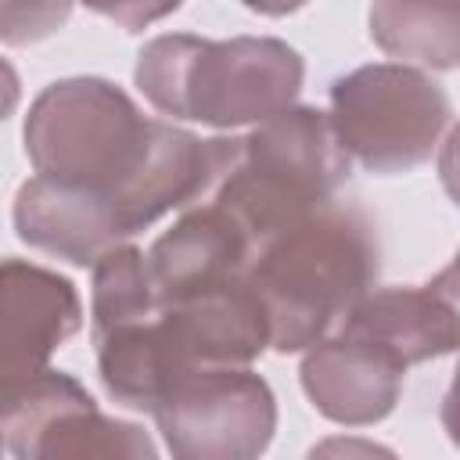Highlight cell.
Masks as SVG:
<instances>
[{"instance_id": "1", "label": "cell", "mask_w": 460, "mask_h": 460, "mask_svg": "<svg viewBox=\"0 0 460 460\" xmlns=\"http://www.w3.org/2000/svg\"><path fill=\"white\" fill-rule=\"evenodd\" d=\"M377 230L356 205L331 201L266 241L252 259V288L270 316V349L302 352L334 338L374 291Z\"/></svg>"}, {"instance_id": "2", "label": "cell", "mask_w": 460, "mask_h": 460, "mask_svg": "<svg viewBox=\"0 0 460 460\" xmlns=\"http://www.w3.org/2000/svg\"><path fill=\"white\" fill-rule=\"evenodd\" d=\"M302 54L277 36L201 40L165 32L144 43L133 79L140 93L172 119L219 129L262 126L295 108Z\"/></svg>"}, {"instance_id": "3", "label": "cell", "mask_w": 460, "mask_h": 460, "mask_svg": "<svg viewBox=\"0 0 460 460\" xmlns=\"http://www.w3.org/2000/svg\"><path fill=\"white\" fill-rule=\"evenodd\" d=\"M352 158L338 140L331 111L295 104L241 137L234 165L212 201L248 234L255 252L334 201Z\"/></svg>"}, {"instance_id": "4", "label": "cell", "mask_w": 460, "mask_h": 460, "mask_svg": "<svg viewBox=\"0 0 460 460\" xmlns=\"http://www.w3.org/2000/svg\"><path fill=\"white\" fill-rule=\"evenodd\" d=\"M158 119L97 75L50 83L25 115V155L36 176L101 194L111 212L151 155Z\"/></svg>"}, {"instance_id": "5", "label": "cell", "mask_w": 460, "mask_h": 460, "mask_svg": "<svg viewBox=\"0 0 460 460\" xmlns=\"http://www.w3.org/2000/svg\"><path fill=\"white\" fill-rule=\"evenodd\" d=\"M449 93L420 68L377 61L331 83V122L367 172L395 176L424 165L449 126Z\"/></svg>"}, {"instance_id": "6", "label": "cell", "mask_w": 460, "mask_h": 460, "mask_svg": "<svg viewBox=\"0 0 460 460\" xmlns=\"http://www.w3.org/2000/svg\"><path fill=\"white\" fill-rule=\"evenodd\" d=\"M151 417L172 460H259L277 431V399L248 367H201Z\"/></svg>"}, {"instance_id": "7", "label": "cell", "mask_w": 460, "mask_h": 460, "mask_svg": "<svg viewBox=\"0 0 460 460\" xmlns=\"http://www.w3.org/2000/svg\"><path fill=\"white\" fill-rule=\"evenodd\" d=\"M83 305L61 273L7 259L0 270V381L47 370V359L79 331Z\"/></svg>"}, {"instance_id": "8", "label": "cell", "mask_w": 460, "mask_h": 460, "mask_svg": "<svg viewBox=\"0 0 460 460\" xmlns=\"http://www.w3.org/2000/svg\"><path fill=\"white\" fill-rule=\"evenodd\" d=\"M252 259L255 244L216 201L190 205L147 248V266L158 284L162 305L190 302L248 280Z\"/></svg>"}, {"instance_id": "9", "label": "cell", "mask_w": 460, "mask_h": 460, "mask_svg": "<svg viewBox=\"0 0 460 460\" xmlns=\"http://www.w3.org/2000/svg\"><path fill=\"white\" fill-rule=\"evenodd\" d=\"M406 363L388 349L338 331L302 359V388L309 402L334 424L363 428L385 420L402 392Z\"/></svg>"}, {"instance_id": "10", "label": "cell", "mask_w": 460, "mask_h": 460, "mask_svg": "<svg viewBox=\"0 0 460 460\" xmlns=\"http://www.w3.org/2000/svg\"><path fill=\"white\" fill-rule=\"evenodd\" d=\"M172 349L187 370L248 367L270 349V316L252 280L162 309Z\"/></svg>"}, {"instance_id": "11", "label": "cell", "mask_w": 460, "mask_h": 460, "mask_svg": "<svg viewBox=\"0 0 460 460\" xmlns=\"http://www.w3.org/2000/svg\"><path fill=\"white\" fill-rule=\"evenodd\" d=\"M14 226L25 244L72 266H97V259L126 244L119 219L101 194L65 187L43 176H32L18 187Z\"/></svg>"}, {"instance_id": "12", "label": "cell", "mask_w": 460, "mask_h": 460, "mask_svg": "<svg viewBox=\"0 0 460 460\" xmlns=\"http://www.w3.org/2000/svg\"><path fill=\"white\" fill-rule=\"evenodd\" d=\"M388 349L399 363L413 367L460 349V309L435 284H395L370 291L341 327Z\"/></svg>"}, {"instance_id": "13", "label": "cell", "mask_w": 460, "mask_h": 460, "mask_svg": "<svg viewBox=\"0 0 460 460\" xmlns=\"http://www.w3.org/2000/svg\"><path fill=\"white\" fill-rule=\"evenodd\" d=\"M370 40L392 54L424 68H460V7L431 4H374Z\"/></svg>"}, {"instance_id": "14", "label": "cell", "mask_w": 460, "mask_h": 460, "mask_svg": "<svg viewBox=\"0 0 460 460\" xmlns=\"http://www.w3.org/2000/svg\"><path fill=\"white\" fill-rule=\"evenodd\" d=\"M97 402L90 392L61 374V370H40L32 377L4 385V442L14 460H36V449L43 435L68 413L93 410Z\"/></svg>"}, {"instance_id": "15", "label": "cell", "mask_w": 460, "mask_h": 460, "mask_svg": "<svg viewBox=\"0 0 460 460\" xmlns=\"http://www.w3.org/2000/svg\"><path fill=\"white\" fill-rule=\"evenodd\" d=\"M162 295L151 277L147 255L137 244H119L93 266L90 298V338H104L119 327L155 320L162 313Z\"/></svg>"}, {"instance_id": "16", "label": "cell", "mask_w": 460, "mask_h": 460, "mask_svg": "<svg viewBox=\"0 0 460 460\" xmlns=\"http://www.w3.org/2000/svg\"><path fill=\"white\" fill-rule=\"evenodd\" d=\"M36 460H158V449L144 428L93 406L61 417L43 435Z\"/></svg>"}, {"instance_id": "17", "label": "cell", "mask_w": 460, "mask_h": 460, "mask_svg": "<svg viewBox=\"0 0 460 460\" xmlns=\"http://www.w3.org/2000/svg\"><path fill=\"white\" fill-rule=\"evenodd\" d=\"M68 18V4L54 7V4H4L0 7V25H4V43H14L25 32V43L54 32L61 22Z\"/></svg>"}, {"instance_id": "18", "label": "cell", "mask_w": 460, "mask_h": 460, "mask_svg": "<svg viewBox=\"0 0 460 460\" xmlns=\"http://www.w3.org/2000/svg\"><path fill=\"white\" fill-rule=\"evenodd\" d=\"M305 460H399V456L381 442L356 438V435H334V438L316 442Z\"/></svg>"}, {"instance_id": "19", "label": "cell", "mask_w": 460, "mask_h": 460, "mask_svg": "<svg viewBox=\"0 0 460 460\" xmlns=\"http://www.w3.org/2000/svg\"><path fill=\"white\" fill-rule=\"evenodd\" d=\"M438 176H442L446 194L460 205V122L449 129V137H446V144H442V155H438Z\"/></svg>"}, {"instance_id": "20", "label": "cell", "mask_w": 460, "mask_h": 460, "mask_svg": "<svg viewBox=\"0 0 460 460\" xmlns=\"http://www.w3.org/2000/svg\"><path fill=\"white\" fill-rule=\"evenodd\" d=\"M169 11H176V4H162V7H101V14L122 22L129 32H137L140 25H147L151 18H162V14H169Z\"/></svg>"}, {"instance_id": "21", "label": "cell", "mask_w": 460, "mask_h": 460, "mask_svg": "<svg viewBox=\"0 0 460 460\" xmlns=\"http://www.w3.org/2000/svg\"><path fill=\"white\" fill-rule=\"evenodd\" d=\"M442 428H446L449 442L460 449V367L453 370V381H449L446 399H442Z\"/></svg>"}, {"instance_id": "22", "label": "cell", "mask_w": 460, "mask_h": 460, "mask_svg": "<svg viewBox=\"0 0 460 460\" xmlns=\"http://www.w3.org/2000/svg\"><path fill=\"white\" fill-rule=\"evenodd\" d=\"M453 302H456V309H460V248H456V255H453V262L446 266V270H438L435 277H431Z\"/></svg>"}]
</instances>
